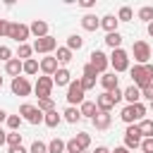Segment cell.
<instances>
[{
	"mask_svg": "<svg viewBox=\"0 0 153 153\" xmlns=\"http://www.w3.org/2000/svg\"><path fill=\"white\" fill-rule=\"evenodd\" d=\"M129 76H131V84L141 91L143 86H148L153 81V65L151 62L148 65H134V67H129Z\"/></svg>",
	"mask_w": 153,
	"mask_h": 153,
	"instance_id": "obj_1",
	"label": "cell"
},
{
	"mask_svg": "<svg viewBox=\"0 0 153 153\" xmlns=\"http://www.w3.org/2000/svg\"><path fill=\"white\" fill-rule=\"evenodd\" d=\"M120 120L124 124H139L141 120H146V105L143 103H134V105H124L120 112Z\"/></svg>",
	"mask_w": 153,
	"mask_h": 153,
	"instance_id": "obj_2",
	"label": "cell"
},
{
	"mask_svg": "<svg viewBox=\"0 0 153 153\" xmlns=\"http://www.w3.org/2000/svg\"><path fill=\"white\" fill-rule=\"evenodd\" d=\"M108 60H110V67L115 69V74H120V72H129V67H131V65H129L131 57H129V53H127L124 48H115L112 55H110Z\"/></svg>",
	"mask_w": 153,
	"mask_h": 153,
	"instance_id": "obj_3",
	"label": "cell"
},
{
	"mask_svg": "<svg viewBox=\"0 0 153 153\" xmlns=\"http://www.w3.org/2000/svg\"><path fill=\"white\" fill-rule=\"evenodd\" d=\"M151 53H153V48H151L146 41H134V45H131L134 65H148V62H151Z\"/></svg>",
	"mask_w": 153,
	"mask_h": 153,
	"instance_id": "obj_4",
	"label": "cell"
},
{
	"mask_svg": "<svg viewBox=\"0 0 153 153\" xmlns=\"http://www.w3.org/2000/svg\"><path fill=\"white\" fill-rule=\"evenodd\" d=\"M84 96H86V91L81 88L79 79H72V81H69V86H67V96H65V98H67V103H69L72 108H74V105H81V103L86 100Z\"/></svg>",
	"mask_w": 153,
	"mask_h": 153,
	"instance_id": "obj_5",
	"label": "cell"
},
{
	"mask_svg": "<svg viewBox=\"0 0 153 153\" xmlns=\"http://www.w3.org/2000/svg\"><path fill=\"white\" fill-rule=\"evenodd\" d=\"M22 120H26L29 124H43V112L36 108V105H31V103H24V105H19V112H17Z\"/></svg>",
	"mask_w": 153,
	"mask_h": 153,
	"instance_id": "obj_6",
	"label": "cell"
},
{
	"mask_svg": "<svg viewBox=\"0 0 153 153\" xmlns=\"http://www.w3.org/2000/svg\"><path fill=\"white\" fill-rule=\"evenodd\" d=\"M29 36H31L29 24H22V22H10L7 38H12V41H17V43L22 45V43H26V38H29Z\"/></svg>",
	"mask_w": 153,
	"mask_h": 153,
	"instance_id": "obj_7",
	"label": "cell"
},
{
	"mask_svg": "<svg viewBox=\"0 0 153 153\" xmlns=\"http://www.w3.org/2000/svg\"><path fill=\"white\" fill-rule=\"evenodd\" d=\"M33 53H41V55H50L53 50H57V38H53L50 33L43 36V38H36L33 41Z\"/></svg>",
	"mask_w": 153,
	"mask_h": 153,
	"instance_id": "obj_8",
	"label": "cell"
},
{
	"mask_svg": "<svg viewBox=\"0 0 153 153\" xmlns=\"http://www.w3.org/2000/svg\"><path fill=\"white\" fill-rule=\"evenodd\" d=\"M53 86H55V84H53V76H45V74H43V76L36 79L33 91H36L38 98H53V96H50V93H53Z\"/></svg>",
	"mask_w": 153,
	"mask_h": 153,
	"instance_id": "obj_9",
	"label": "cell"
},
{
	"mask_svg": "<svg viewBox=\"0 0 153 153\" xmlns=\"http://www.w3.org/2000/svg\"><path fill=\"white\" fill-rule=\"evenodd\" d=\"M98 74H105L108 72V67H110V60H108V55L103 53V50H91V62H88Z\"/></svg>",
	"mask_w": 153,
	"mask_h": 153,
	"instance_id": "obj_10",
	"label": "cell"
},
{
	"mask_svg": "<svg viewBox=\"0 0 153 153\" xmlns=\"http://www.w3.org/2000/svg\"><path fill=\"white\" fill-rule=\"evenodd\" d=\"M141 146V131H139V127L136 124H127V129H124V148H139Z\"/></svg>",
	"mask_w": 153,
	"mask_h": 153,
	"instance_id": "obj_11",
	"label": "cell"
},
{
	"mask_svg": "<svg viewBox=\"0 0 153 153\" xmlns=\"http://www.w3.org/2000/svg\"><path fill=\"white\" fill-rule=\"evenodd\" d=\"M10 88H12L14 96H29V93L33 91V86H31V81H29L26 76H14L12 84H10Z\"/></svg>",
	"mask_w": 153,
	"mask_h": 153,
	"instance_id": "obj_12",
	"label": "cell"
},
{
	"mask_svg": "<svg viewBox=\"0 0 153 153\" xmlns=\"http://www.w3.org/2000/svg\"><path fill=\"white\" fill-rule=\"evenodd\" d=\"M38 67H41V72H43L45 76H53V74L60 69L55 55H45V57H41V60H38Z\"/></svg>",
	"mask_w": 153,
	"mask_h": 153,
	"instance_id": "obj_13",
	"label": "cell"
},
{
	"mask_svg": "<svg viewBox=\"0 0 153 153\" xmlns=\"http://www.w3.org/2000/svg\"><path fill=\"white\" fill-rule=\"evenodd\" d=\"M98 81H100V86H103V91H115V88H120V76L115 74V72H105V74H100L98 76Z\"/></svg>",
	"mask_w": 153,
	"mask_h": 153,
	"instance_id": "obj_14",
	"label": "cell"
},
{
	"mask_svg": "<svg viewBox=\"0 0 153 153\" xmlns=\"http://www.w3.org/2000/svg\"><path fill=\"white\" fill-rule=\"evenodd\" d=\"M29 31H31L33 38H43V36H48V22H43V19H33V22L29 24Z\"/></svg>",
	"mask_w": 153,
	"mask_h": 153,
	"instance_id": "obj_15",
	"label": "cell"
},
{
	"mask_svg": "<svg viewBox=\"0 0 153 153\" xmlns=\"http://www.w3.org/2000/svg\"><path fill=\"white\" fill-rule=\"evenodd\" d=\"M122 100H127V105H134V103H141V91L134 86V84H129L124 91H122Z\"/></svg>",
	"mask_w": 153,
	"mask_h": 153,
	"instance_id": "obj_16",
	"label": "cell"
},
{
	"mask_svg": "<svg viewBox=\"0 0 153 153\" xmlns=\"http://www.w3.org/2000/svg\"><path fill=\"white\" fill-rule=\"evenodd\" d=\"M96 108H98V112H110V110L115 108V103H112V96H110L108 91H103V93L96 98Z\"/></svg>",
	"mask_w": 153,
	"mask_h": 153,
	"instance_id": "obj_17",
	"label": "cell"
},
{
	"mask_svg": "<svg viewBox=\"0 0 153 153\" xmlns=\"http://www.w3.org/2000/svg\"><path fill=\"white\" fill-rule=\"evenodd\" d=\"M91 122H93V127H96L98 131H105V129H110V124H112V115H110V112H98Z\"/></svg>",
	"mask_w": 153,
	"mask_h": 153,
	"instance_id": "obj_18",
	"label": "cell"
},
{
	"mask_svg": "<svg viewBox=\"0 0 153 153\" xmlns=\"http://www.w3.org/2000/svg\"><path fill=\"white\" fill-rule=\"evenodd\" d=\"M72 50L67 48V45H57V50H55V60H57V65L60 67H65V65H69L72 62Z\"/></svg>",
	"mask_w": 153,
	"mask_h": 153,
	"instance_id": "obj_19",
	"label": "cell"
},
{
	"mask_svg": "<svg viewBox=\"0 0 153 153\" xmlns=\"http://www.w3.org/2000/svg\"><path fill=\"white\" fill-rule=\"evenodd\" d=\"M69 81H72V74H69L67 67H60V69L53 74V84H55V86H69Z\"/></svg>",
	"mask_w": 153,
	"mask_h": 153,
	"instance_id": "obj_20",
	"label": "cell"
},
{
	"mask_svg": "<svg viewBox=\"0 0 153 153\" xmlns=\"http://www.w3.org/2000/svg\"><path fill=\"white\" fill-rule=\"evenodd\" d=\"M79 112H81V120H84V117H86V120H93V117L98 115V108H96L93 100H84V103L79 105Z\"/></svg>",
	"mask_w": 153,
	"mask_h": 153,
	"instance_id": "obj_21",
	"label": "cell"
},
{
	"mask_svg": "<svg viewBox=\"0 0 153 153\" xmlns=\"http://www.w3.org/2000/svg\"><path fill=\"white\" fill-rule=\"evenodd\" d=\"M81 29L84 31H96V29H100V19L96 14H84L81 17Z\"/></svg>",
	"mask_w": 153,
	"mask_h": 153,
	"instance_id": "obj_22",
	"label": "cell"
},
{
	"mask_svg": "<svg viewBox=\"0 0 153 153\" xmlns=\"http://www.w3.org/2000/svg\"><path fill=\"white\" fill-rule=\"evenodd\" d=\"M22 65H24V62H22L19 57H12L10 62H5V72H7L12 79H14V76H22Z\"/></svg>",
	"mask_w": 153,
	"mask_h": 153,
	"instance_id": "obj_23",
	"label": "cell"
},
{
	"mask_svg": "<svg viewBox=\"0 0 153 153\" xmlns=\"http://www.w3.org/2000/svg\"><path fill=\"white\" fill-rule=\"evenodd\" d=\"M117 17L115 14H105V17H100V29H105L108 33H112V31H117Z\"/></svg>",
	"mask_w": 153,
	"mask_h": 153,
	"instance_id": "obj_24",
	"label": "cell"
},
{
	"mask_svg": "<svg viewBox=\"0 0 153 153\" xmlns=\"http://www.w3.org/2000/svg\"><path fill=\"white\" fill-rule=\"evenodd\" d=\"M38 60L36 57H31V60H24V65H22V74H26V79L29 76H33V74H38Z\"/></svg>",
	"mask_w": 153,
	"mask_h": 153,
	"instance_id": "obj_25",
	"label": "cell"
},
{
	"mask_svg": "<svg viewBox=\"0 0 153 153\" xmlns=\"http://www.w3.org/2000/svg\"><path fill=\"white\" fill-rule=\"evenodd\" d=\"M60 122H62V115H60L57 110H50V112H45V115H43V124H45V127H50V129H55Z\"/></svg>",
	"mask_w": 153,
	"mask_h": 153,
	"instance_id": "obj_26",
	"label": "cell"
},
{
	"mask_svg": "<svg viewBox=\"0 0 153 153\" xmlns=\"http://www.w3.org/2000/svg\"><path fill=\"white\" fill-rule=\"evenodd\" d=\"M62 120L65 122H69V124H76V122H81V112H79V108H67L65 112H62Z\"/></svg>",
	"mask_w": 153,
	"mask_h": 153,
	"instance_id": "obj_27",
	"label": "cell"
},
{
	"mask_svg": "<svg viewBox=\"0 0 153 153\" xmlns=\"http://www.w3.org/2000/svg\"><path fill=\"white\" fill-rule=\"evenodd\" d=\"M136 127H139V131H141V139H153V120L146 117V120H141Z\"/></svg>",
	"mask_w": 153,
	"mask_h": 153,
	"instance_id": "obj_28",
	"label": "cell"
},
{
	"mask_svg": "<svg viewBox=\"0 0 153 153\" xmlns=\"http://www.w3.org/2000/svg\"><path fill=\"white\" fill-rule=\"evenodd\" d=\"M105 45H110L112 50H115V48H122V33H120V31L105 33Z\"/></svg>",
	"mask_w": 153,
	"mask_h": 153,
	"instance_id": "obj_29",
	"label": "cell"
},
{
	"mask_svg": "<svg viewBox=\"0 0 153 153\" xmlns=\"http://www.w3.org/2000/svg\"><path fill=\"white\" fill-rule=\"evenodd\" d=\"M67 48H69L72 53H74V50H81V48H84V38H81L79 33H72V36L67 38Z\"/></svg>",
	"mask_w": 153,
	"mask_h": 153,
	"instance_id": "obj_30",
	"label": "cell"
},
{
	"mask_svg": "<svg viewBox=\"0 0 153 153\" xmlns=\"http://www.w3.org/2000/svg\"><path fill=\"white\" fill-rule=\"evenodd\" d=\"M131 19H134V10H131L129 5L120 7V12H117V22H131Z\"/></svg>",
	"mask_w": 153,
	"mask_h": 153,
	"instance_id": "obj_31",
	"label": "cell"
},
{
	"mask_svg": "<svg viewBox=\"0 0 153 153\" xmlns=\"http://www.w3.org/2000/svg\"><path fill=\"white\" fill-rule=\"evenodd\" d=\"M36 108H38V110L45 115V112L55 110V100H53V98H38V105H36Z\"/></svg>",
	"mask_w": 153,
	"mask_h": 153,
	"instance_id": "obj_32",
	"label": "cell"
},
{
	"mask_svg": "<svg viewBox=\"0 0 153 153\" xmlns=\"http://www.w3.org/2000/svg\"><path fill=\"white\" fill-rule=\"evenodd\" d=\"M139 19L146 22V24H151V22H153V5H143V7L139 10Z\"/></svg>",
	"mask_w": 153,
	"mask_h": 153,
	"instance_id": "obj_33",
	"label": "cell"
},
{
	"mask_svg": "<svg viewBox=\"0 0 153 153\" xmlns=\"http://www.w3.org/2000/svg\"><path fill=\"white\" fill-rule=\"evenodd\" d=\"M31 53H33V48H31L29 43H22V45H19V50H17V57L24 62V60H31Z\"/></svg>",
	"mask_w": 153,
	"mask_h": 153,
	"instance_id": "obj_34",
	"label": "cell"
},
{
	"mask_svg": "<svg viewBox=\"0 0 153 153\" xmlns=\"http://www.w3.org/2000/svg\"><path fill=\"white\" fill-rule=\"evenodd\" d=\"M5 122H7V127H10V131H17V129L22 127V122H24V120H22L19 115H7V120H5Z\"/></svg>",
	"mask_w": 153,
	"mask_h": 153,
	"instance_id": "obj_35",
	"label": "cell"
},
{
	"mask_svg": "<svg viewBox=\"0 0 153 153\" xmlns=\"http://www.w3.org/2000/svg\"><path fill=\"white\" fill-rule=\"evenodd\" d=\"M5 143H7V146H22V134H19V131H7Z\"/></svg>",
	"mask_w": 153,
	"mask_h": 153,
	"instance_id": "obj_36",
	"label": "cell"
},
{
	"mask_svg": "<svg viewBox=\"0 0 153 153\" xmlns=\"http://www.w3.org/2000/svg\"><path fill=\"white\" fill-rule=\"evenodd\" d=\"M74 139H76V143L81 146V151H86V148L91 146V134H86V131H79Z\"/></svg>",
	"mask_w": 153,
	"mask_h": 153,
	"instance_id": "obj_37",
	"label": "cell"
},
{
	"mask_svg": "<svg viewBox=\"0 0 153 153\" xmlns=\"http://www.w3.org/2000/svg\"><path fill=\"white\" fill-rule=\"evenodd\" d=\"M48 153H65V141L62 139H53L48 143Z\"/></svg>",
	"mask_w": 153,
	"mask_h": 153,
	"instance_id": "obj_38",
	"label": "cell"
},
{
	"mask_svg": "<svg viewBox=\"0 0 153 153\" xmlns=\"http://www.w3.org/2000/svg\"><path fill=\"white\" fill-rule=\"evenodd\" d=\"M65 153H84V151L76 143V139H69V141H65Z\"/></svg>",
	"mask_w": 153,
	"mask_h": 153,
	"instance_id": "obj_39",
	"label": "cell"
},
{
	"mask_svg": "<svg viewBox=\"0 0 153 153\" xmlns=\"http://www.w3.org/2000/svg\"><path fill=\"white\" fill-rule=\"evenodd\" d=\"M29 153H48V143H43V141H33L31 148H29Z\"/></svg>",
	"mask_w": 153,
	"mask_h": 153,
	"instance_id": "obj_40",
	"label": "cell"
},
{
	"mask_svg": "<svg viewBox=\"0 0 153 153\" xmlns=\"http://www.w3.org/2000/svg\"><path fill=\"white\" fill-rule=\"evenodd\" d=\"M79 84H81V88H84V91L96 88V79H91V76H81V79H79Z\"/></svg>",
	"mask_w": 153,
	"mask_h": 153,
	"instance_id": "obj_41",
	"label": "cell"
},
{
	"mask_svg": "<svg viewBox=\"0 0 153 153\" xmlns=\"http://www.w3.org/2000/svg\"><path fill=\"white\" fill-rule=\"evenodd\" d=\"M0 60H2V62H10V60H12V48L0 45Z\"/></svg>",
	"mask_w": 153,
	"mask_h": 153,
	"instance_id": "obj_42",
	"label": "cell"
},
{
	"mask_svg": "<svg viewBox=\"0 0 153 153\" xmlns=\"http://www.w3.org/2000/svg\"><path fill=\"white\" fill-rule=\"evenodd\" d=\"M143 153H153V139H141V146H139Z\"/></svg>",
	"mask_w": 153,
	"mask_h": 153,
	"instance_id": "obj_43",
	"label": "cell"
},
{
	"mask_svg": "<svg viewBox=\"0 0 153 153\" xmlns=\"http://www.w3.org/2000/svg\"><path fill=\"white\" fill-rule=\"evenodd\" d=\"M141 98H146V100H153V81H151L148 86H143V88H141Z\"/></svg>",
	"mask_w": 153,
	"mask_h": 153,
	"instance_id": "obj_44",
	"label": "cell"
},
{
	"mask_svg": "<svg viewBox=\"0 0 153 153\" xmlns=\"http://www.w3.org/2000/svg\"><path fill=\"white\" fill-rule=\"evenodd\" d=\"M84 76H91V79H96V76H100V74H98V72H96L91 65H84Z\"/></svg>",
	"mask_w": 153,
	"mask_h": 153,
	"instance_id": "obj_45",
	"label": "cell"
},
{
	"mask_svg": "<svg viewBox=\"0 0 153 153\" xmlns=\"http://www.w3.org/2000/svg\"><path fill=\"white\" fill-rule=\"evenodd\" d=\"M7 31H10V22L0 19V36H7Z\"/></svg>",
	"mask_w": 153,
	"mask_h": 153,
	"instance_id": "obj_46",
	"label": "cell"
},
{
	"mask_svg": "<svg viewBox=\"0 0 153 153\" xmlns=\"http://www.w3.org/2000/svg\"><path fill=\"white\" fill-rule=\"evenodd\" d=\"M110 96H112V103H115V105H117V103L122 100V91H120V88H115V91H110Z\"/></svg>",
	"mask_w": 153,
	"mask_h": 153,
	"instance_id": "obj_47",
	"label": "cell"
},
{
	"mask_svg": "<svg viewBox=\"0 0 153 153\" xmlns=\"http://www.w3.org/2000/svg\"><path fill=\"white\" fill-rule=\"evenodd\" d=\"M7 153H29L24 146H7Z\"/></svg>",
	"mask_w": 153,
	"mask_h": 153,
	"instance_id": "obj_48",
	"label": "cell"
},
{
	"mask_svg": "<svg viewBox=\"0 0 153 153\" xmlns=\"http://www.w3.org/2000/svg\"><path fill=\"white\" fill-rule=\"evenodd\" d=\"M79 5H81V7H84V10H91V7H93V5H96V2H93V0H81V2H79Z\"/></svg>",
	"mask_w": 153,
	"mask_h": 153,
	"instance_id": "obj_49",
	"label": "cell"
},
{
	"mask_svg": "<svg viewBox=\"0 0 153 153\" xmlns=\"http://www.w3.org/2000/svg\"><path fill=\"white\" fill-rule=\"evenodd\" d=\"M110 153H129V148H124V146H117L115 151H110Z\"/></svg>",
	"mask_w": 153,
	"mask_h": 153,
	"instance_id": "obj_50",
	"label": "cell"
},
{
	"mask_svg": "<svg viewBox=\"0 0 153 153\" xmlns=\"http://www.w3.org/2000/svg\"><path fill=\"white\" fill-rule=\"evenodd\" d=\"M93 153H110V148H105V146H96Z\"/></svg>",
	"mask_w": 153,
	"mask_h": 153,
	"instance_id": "obj_51",
	"label": "cell"
},
{
	"mask_svg": "<svg viewBox=\"0 0 153 153\" xmlns=\"http://www.w3.org/2000/svg\"><path fill=\"white\" fill-rule=\"evenodd\" d=\"M5 136H7V131H2V127H0V146H5Z\"/></svg>",
	"mask_w": 153,
	"mask_h": 153,
	"instance_id": "obj_52",
	"label": "cell"
},
{
	"mask_svg": "<svg viewBox=\"0 0 153 153\" xmlns=\"http://www.w3.org/2000/svg\"><path fill=\"white\" fill-rule=\"evenodd\" d=\"M5 120H7V112H5V110H2V108H0V124H2V122H5Z\"/></svg>",
	"mask_w": 153,
	"mask_h": 153,
	"instance_id": "obj_53",
	"label": "cell"
},
{
	"mask_svg": "<svg viewBox=\"0 0 153 153\" xmlns=\"http://www.w3.org/2000/svg\"><path fill=\"white\" fill-rule=\"evenodd\" d=\"M148 36H151V38H153V22H151V24H148Z\"/></svg>",
	"mask_w": 153,
	"mask_h": 153,
	"instance_id": "obj_54",
	"label": "cell"
},
{
	"mask_svg": "<svg viewBox=\"0 0 153 153\" xmlns=\"http://www.w3.org/2000/svg\"><path fill=\"white\" fill-rule=\"evenodd\" d=\"M0 88H2V76H0Z\"/></svg>",
	"mask_w": 153,
	"mask_h": 153,
	"instance_id": "obj_55",
	"label": "cell"
},
{
	"mask_svg": "<svg viewBox=\"0 0 153 153\" xmlns=\"http://www.w3.org/2000/svg\"><path fill=\"white\" fill-rule=\"evenodd\" d=\"M151 110H153V100H151Z\"/></svg>",
	"mask_w": 153,
	"mask_h": 153,
	"instance_id": "obj_56",
	"label": "cell"
},
{
	"mask_svg": "<svg viewBox=\"0 0 153 153\" xmlns=\"http://www.w3.org/2000/svg\"><path fill=\"white\" fill-rule=\"evenodd\" d=\"M151 60H153V53H151Z\"/></svg>",
	"mask_w": 153,
	"mask_h": 153,
	"instance_id": "obj_57",
	"label": "cell"
},
{
	"mask_svg": "<svg viewBox=\"0 0 153 153\" xmlns=\"http://www.w3.org/2000/svg\"><path fill=\"white\" fill-rule=\"evenodd\" d=\"M84 153H88V151H84Z\"/></svg>",
	"mask_w": 153,
	"mask_h": 153,
	"instance_id": "obj_58",
	"label": "cell"
}]
</instances>
